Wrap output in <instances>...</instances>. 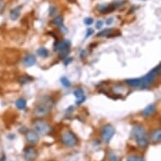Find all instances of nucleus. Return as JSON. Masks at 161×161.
<instances>
[{
    "mask_svg": "<svg viewBox=\"0 0 161 161\" xmlns=\"http://www.w3.org/2000/svg\"><path fill=\"white\" fill-rule=\"evenodd\" d=\"M53 100L50 96H43L35 108L34 113L36 117H42L50 113L53 106Z\"/></svg>",
    "mask_w": 161,
    "mask_h": 161,
    "instance_id": "obj_1",
    "label": "nucleus"
},
{
    "mask_svg": "<svg viewBox=\"0 0 161 161\" xmlns=\"http://www.w3.org/2000/svg\"><path fill=\"white\" fill-rule=\"evenodd\" d=\"M132 137L134 138L138 146L141 149H144L149 144V139L147 137L146 130L144 126L141 125H136L133 126L132 132H131Z\"/></svg>",
    "mask_w": 161,
    "mask_h": 161,
    "instance_id": "obj_2",
    "label": "nucleus"
},
{
    "mask_svg": "<svg viewBox=\"0 0 161 161\" xmlns=\"http://www.w3.org/2000/svg\"><path fill=\"white\" fill-rule=\"evenodd\" d=\"M160 65H158L154 69L150 71V73H147L146 75L141 78V89H148L153 85L154 82V79L160 73Z\"/></svg>",
    "mask_w": 161,
    "mask_h": 161,
    "instance_id": "obj_3",
    "label": "nucleus"
},
{
    "mask_svg": "<svg viewBox=\"0 0 161 161\" xmlns=\"http://www.w3.org/2000/svg\"><path fill=\"white\" fill-rule=\"evenodd\" d=\"M33 127H34V130L37 134L47 135L49 134L52 131V127H51L50 125L47 122L42 120L35 121L33 124Z\"/></svg>",
    "mask_w": 161,
    "mask_h": 161,
    "instance_id": "obj_4",
    "label": "nucleus"
},
{
    "mask_svg": "<svg viewBox=\"0 0 161 161\" xmlns=\"http://www.w3.org/2000/svg\"><path fill=\"white\" fill-rule=\"evenodd\" d=\"M62 142L67 147H73L78 143V139L73 132L71 131H66L62 135Z\"/></svg>",
    "mask_w": 161,
    "mask_h": 161,
    "instance_id": "obj_5",
    "label": "nucleus"
},
{
    "mask_svg": "<svg viewBox=\"0 0 161 161\" xmlns=\"http://www.w3.org/2000/svg\"><path fill=\"white\" fill-rule=\"evenodd\" d=\"M115 132H116V130H115L114 126H111V124L105 125L102 127V130H101V137H102L103 141L106 144H108L112 138V137L114 136Z\"/></svg>",
    "mask_w": 161,
    "mask_h": 161,
    "instance_id": "obj_6",
    "label": "nucleus"
},
{
    "mask_svg": "<svg viewBox=\"0 0 161 161\" xmlns=\"http://www.w3.org/2000/svg\"><path fill=\"white\" fill-rule=\"evenodd\" d=\"M24 157L27 161H32L34 160L36 157H37V151L32 148V147H29L26 148L25 151H24Z\"/></svg>",
    "mask_w": 161,
    "mask_h": 161,
    "instance_id": "obj_7",
    "label": "nucleus"
},
{
    "mask_svg": "<svg viewBox=\"0 0 161 161\" xmlns=\"http://www.w3.org/2000/svg\"><path fill=\"white\" fill-rule=\"evenodd\" d=\"M73 94L74 96L76 97V104L77 105H80L82 104L85 100V91L82 88H78L75 90L73 91Z\"/></svg>",
    "mask_w": 161,
    "mask_h": 161,
    "instance_id": "obj_8",
    "label": "nucleus"
},
{
    "mask_svg": "<svg viewBox=\"0 0 161 161\" xmlns=\"http://www.w3.org/2000/svg\"><path fill=\"white\" fill-rule=\"evenodd\" d=\"M71 45V42L69 40H64L62 41H58L54 45V50L57 52H61L62 50H65L67 48H69Z\"/></svg>",
    "mask_w": 161,
    "mask_h": 161,
    "instance_id": "obj_9",
    "label": "nucleus"
},
{
    "mask_svg": "<svg viewBox=\"0 0 161 161\" xmlns=\"http://www.w3.org/2000/svg\"><path fill=\"white\" fill-rule=\"evenodd\" d=\"M36 63V58L32 54H29V55L25 56L23 59V64L25 67H32Z\"/></svg>",
    "mask_w": 161,
    "mask_h": 161,
    "instance_id": "obj_10",
    "label": "nucleus"
},
{
    "mask_svg": "<svg viewBox=\"0 0 161 161\" xmlns=\"http://www.w3.org/2000/svg\"><path fill=\"white\" fill-rule=\"evenodd\" d=\"M27 141L29 142L30 144H37L39 141V136L38 134L35 132V131H28L25 134Z\"/></svg>",
    "mask_w": 161,
    "mask_h": 161,
    "instance_id": "obj_11",
    "label": "nucleus"
},
{
    "mask_svg": "<svg viewBox=\"0 0 161 161\" xmlns=\"http://www.w3.org/2000/svg\"><path fill=\"white\" fill-rule=\"evenodd\" d=\"M22 9V6H17L16 8L13 9L10 11V14H9V16H10V19L12 21H16L18 18L20 17V15H21V11Z\"/></svg>",
    "mask_w": 161,
    "mask_h": 161,
    "instance_id": "obj_12",
    "label": "nucleus"
},
{
    "mask_svg": "<svg viewBox=\"0 0 161 161\" xmlns=\"http://www.w3.org/2000/svg\"><path fill=\"white\" fill-rule=\"evenodd\" d=\"M156 111V106L154 104H150L147 106L146 108L143 111V115L144 117H150L151 115H153Z\"/></svg>",
    "mask_w": 161,
    "mask_h": 161,
    "instance_id": "obj_13",
    "label": "nucleus"
},
{
    "mask_svg": "<svg viewBox=\"0 0 161 161\" xmlns=\"http://www.w3.org/2000/svg\"><path fill=\"white\" fill-rule=\"evenodd\" d=\"M161 139V130L159 128L154 131L150 135V140L152 141L153 143H159L160 142Z\"/></svg>",
    "mask_w": 161,
    "mask_h": 161,
    "instance_id": "obj_14",
    "label": "nucleus"
},
{
    "mask_svg": "<svg viewBox=\"0 0 161 161\" xmlns=\"http://www.w3.org/2000/svg\"><path fill=\"white\" fill-rule=\"evenodd\" d=\"M126 85L131 87H140L141 85V78L138 79H129L125 80Z\"/></svg>",
    "mask_w": 161,
    "mask_h": 161,
    "instance_id": "obj_15",
    "label": "nucleus"
},
{
    "mask_svg": "<svg viewBox=\"0 0 161 161\" xmlns=\"http://www.w3.org/2000/svg\"><path fill=\"white\" fill-rule=\"evenodd\" d=\"M53 24L56 25H58V26L60 27L61 29H64L65 30H66L64 25H63V17L61 16V15L57 16V17L53 20Z\"/></svg>",
    "mask_w": 161,
    "mask_h": 161,
    "instance_id": "obj_16",
    "label": "nucleus"
},
{
    "mask_svg": "<svg viewBox=\"0 0 161 161\" xmlns=\"http://www.w3.org/2000/svg\"><path fill=\"white\" fill-rule=\"evenodd\" d=\"M15 106L19 110H24L26 107V100H25L23 98H20L16 100Z\"/></svg>",
    "mask_w": 161,
    "mask_h": 161,
    "instance_id": "obj_17",
    "label": "nucleus"
},
{
    "mask_svg": "<svg viewBox=\"0 0 161 161\" xmlns=\"http://www.w3.org/2000/svg\"><path fill=\"white\" fill-rule=\"evenodd\" d=\"M112 32H113V29L107 28V29H104L103 30L100 31L97 34L96 36H98V37H101V36H107V37H109L111 35V34H112Z\"/></svg>",
    "mask_w": 161,
    "mask_h": 161,
    "instance_id": "obj_18",
    "label": "nucleus"
},
{
    "mask_svg": "<svg viewBox=\"0 0 161 161\" xmlns=\"http://www.w3.org/2000/svg\"><path fill=\"white\" fill-rule=\"evenodd\" d=\"M36 53L41 58H47L49 55V51L47 50L46 47H40Z\"/></svg>",
    "mask_w": 161,
    "mask_h": 161,
    "instance_id": "obj_19",
    "label": "nucleus"
},
{
    "mask_svg": "<svg viewBox=\"0 0 161 161\" xmlns=\"http://www.w3.org/2000/svg\"><path fill=\"white\" fill-rule=\"evenodd\" d=\"M61 84L63 85L64 87H66V88H68V87H70L71 86L70 81H69V79H67V77H62Z\"/></svg>",
    "mask_w": 161,
    "mask_h": 161,
    "instance_id": "obj_20",
    "label": "nucleus"
},
{
    "mask_svg": "<svg viewBox=\"0 0 161 161\" xmlns=\"http://www.w3.org/2000/svg\"><path fill=\"white\" fill-rule=\"evenodd\" d=\"M32 78L30 76H21L20 79H19V82L21 83V84H26V83L30 82V80H32Z\"/></svg>",
    "mask_w": 161,
    "mask_h": 161,
    "instance_id": "obj_21",
    "label": "nucleus"
},
{
    "mask_svg": "<svg viewBox=\"0 0 161 161\" xmlns=\"http://www.w3.org/2000/svg\"><path fill=\"white\" fill-rule=\"evenodd\" d=\"M109 161H119V158L114 152H111L109 154Z\"/></svg>",
    "mask_w": 161,
    "mask_h": 161,
    "instance_id": "obj_22",
    "label": "nucleus"
},
{
    "mask_svg": "<svg viewBox=\"0 0 161 161\" xmlns=\"http://www.w3.org/2000/svg\"><path fill=\"white\" fill-rule=\"evenodd\" d=\"M126 161H145L144 159L139 158L137 156H129L128 158L126 159Z\"/></svg>",
    "mask_w": 161,
    "mask_h": 161,
    "instance_id": "obj_23",
    "label": "nucleus"
},
{
    "mask_svg": "<svg viewBox=\"0 0 161 161\" xmlns=\"http://www.w3.org/2000/svg\"><path fill=\"white\" fill-rule=\"evenodd\" d=\"M69 53V48H67V49H65V50H62L60 52V58H64L65 57H67V54Z\"/></svg>",
    "mask_w": 161,
    "mask_h": 161,
    "instance_id": "obj_24",
    "label": "nucleus"
},
{
    "mask_svg": "<svg viewBox=\"0 0 161 161\" xmlns=\"http://www.w3.org/2000/svg\"><path fill=\"white\" fill-rule=\"evenodd\" d=\"M85 24L86 25H92L93 24V22H94V21H93V19L92 18H86V19H85Z\"/></svg>",
    "mask_w": 161,
    "mask_h": 161,
    "instance_id": "obj_25",
    "label": "nucleus"
},
{
    "mask_svg": "<svg viewBox=\"0 0 161 161\" xmlns=\"http://www.w3.org/2000/svg\"><path fill=\"white\" fill-rule=\"evenodd\" d=\"M103 25H104V23H103L102 21H98L96 23H95V27H96V29L100 30L102 28Z\"/></svg>",
    "mask_w": 161,
    "mask_h": 161,
    "instance_id": "obj_26",
    "label": "nucleus"
},
{
    "mask_svg": "<svg viewBox=\"0 0 161 161\" xmlns=\"http://www.w3.org/2000/svg\"><path fill=\"white\" fill-rule=\"evenodd\" d=\"M92 34H94V30L91 29V28H89L88 30H87V34H86V38L87 37H89V36H90Z\"/></svg>",
    "mask_w": 161,
    "mask_h": 161,
    "instance_id": "obj_27",
    "label": "nucleus"
},
{
    "mask_svg": "<svg viewBox=\"0 0 161 161\" xmlns=\"http://www.w3.org/2000/svg\"><path fill=\"white\" fill-rule=\"evenodd\" d=\"M73 58H68L66 59V60L63 62V63H64L65 66H67V65L69 64V63H71V62H72V61H73Z\"/></svg>",
    "mask_w": 161,
    "mask_h": 161,
    "instance_id": "obj_28",
    "label": "nucleus"
},
{
    "mask_svg": "<svg viewBox=\"0 0 161 161\" xmlns=\"http://www.w3.org/2000/svg\"><path fill=\"white\" fill-rule=\"evenodd\" d=\"M49 12H50V15H54V13L56 12V9L54 7H51L50 9H49Z\"/></svg>",
    "mask_w": 161,
    "mask_h": 161,
    "instance_id": "obj_29",
    "label": "nucleus"
},
{
    "mask_svg": "<svg viewBox=\"0 0 161 161\" xmlns=\"http://www.w3.org/2000/svg\"><path fill=\"white\" fill-rule=\"evenodd\" d=\"M112 22H113V19H112V18H110V19H108L107 21H106V25H111Z\"/></svg>",
    "mask_w": 161,
    "mask_h": 161,
    "instance_id": "obj_30",
    "label": "nucleus"
},
{
    "mask_svg": "<svg viewBox=\"0 0 161 161\" xmlns=\"http://www.w3.org/2000/svg\"><path fill=\"white\" fill-rule=\"evenodd\" d=\"M0 161H5V158L3 157V159H0Z\"/></svg>",
    "mask_w": 161,
    "mask_h": 161,
    "instance_id": "obj_31",
    "label": "nucleus"
},
{
    "mask_svg": "<svg viewBox=\"0 0 161 161\" xmlns=\"http://www.w3.org/2000/svg\"><path fill=\"white\" fill-rule=\"evenodd\" d=\"M144 1H145V0H144Z\"/></svg>",
    "mask_w": 161,
    "mask_h": 161,
    "instance_id": "obj_32",
    "label": "nucleus"
}]
</instances>
